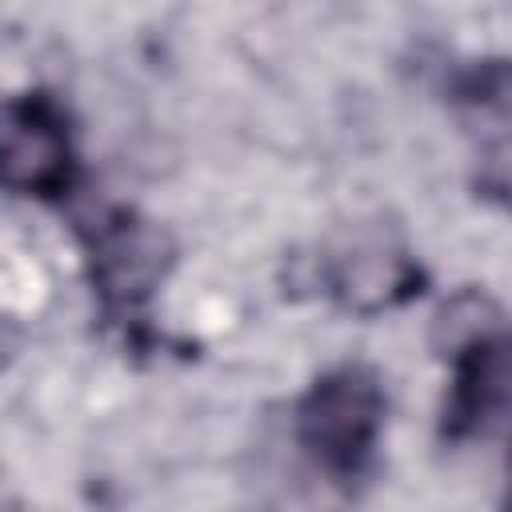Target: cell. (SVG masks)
Here are the masks:
<instances>
[{"instance_id": "cell-1", "label": "cell", "mask_w": 512, "mask_h": 512, "mask_svg": "<svg viewBox=\"0 0 512 512\" xmlns=\"http://www.w3.org/2000/svg\"><path fill=\"white\" fill-rule=\"evenodd\" d=\"M384 428V388L364 364H340L312 380L296 404V440L332 480H356Z\"/></svg>"}, {"instance_id": "cell-3", "label": "cell", "mask_w": 512, "mask_h": 512, "mask_svg": "<svg viewBox=\"0 0 512 512\" xmlns=\"http://www.w3.org/2000/svg\"><path fill=\"white\" fill-rule=\"evenodd\" d=\"M88 260L104 308L128 312L160 288L172 268V240L160 224L140 220L128 208H112L88 228Z\"/></svg>"}, {"instance_id": "cell-5", "label": "cell", "mask_w": 512, "mask_h": 512, "mask_svg": "<svg viewBox=\"0 0 512 512\" xmlns=\"http://www.w3.org/2000/svg\"><path fill=\"white\" fill-rule=\"evenodd\" d=\"M452 356V388L444 400V436L448 440H484L500 432L508 412V344L504 332H480L456 348Z\"/></svg>"}, {"instance_id": "cell-4", "label": "cell", "mask_w": 512, "mask_h": 512, "mask_svg": "<svg viewBox=\"0 0 512 512\" xmlns=\"http://www.w3.org/2000/svg\"><path fill=\"white\" fill-rule=\"evenodd\" d=\"M328 292L356 312H380L420 292V268L408 248L384 228H356L324 260Z\"/></svg>"}, {"instance_id": "cell-6", "label": "cell", "mask_w": 512, "mask_h": 512, "mask_svg": "<svg viewBox=\"0 0 512 512\" xmlns=\"http://www.w3.org/2000/svg\"><path fill=\"white\" fill-rule=\"evenodd\" d=\"M12 352H16V328H12V324L0 316V364H4Z\"/></svg>"}, {"instance_id": "cell-2", "label": "cell", "mask_w": 512, "mask_h": 512, "mask_svg": "<svg viewBox=\"0 0 512 512\" xmlns=\"http://www.w3.org/2000/svg\"><path fill=\"white\" fill-rule=\"evenodd\" d=\"M76 152L64 108L48 92L0 104V188L20 196H60L72 188Z\"/></svg>"}]
</instances>
